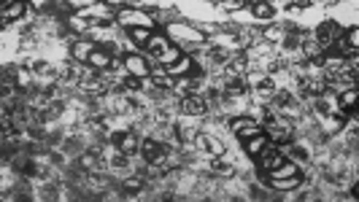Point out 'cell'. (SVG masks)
Segmentation results:
<instances>
[{
	"instance_id": "cell-1",
	"label": "cell",
	"mask_w": 359,
	"mask_h": 202,
	"mask_svg": "<svg viewBox=\"0 0 359 202\" xmlns=\"http://www.w3.org/2000/svg\"><path fill=\"white\" fill-rule=\"evenodd\" d=\"M116 22L122 27H127V30H132V27H151V16L138 11V8H122L116 14Z\"/></svg>"
},
{
	"instance_id": "cell-2",
	"label": "cell",
	"mask_w": 359,
	"mask_h": 202,
	"mask_svg": "<svg viewBox=\"0 0 359 202\" xmlns=\"http://www.w3.org/2000/svg\"><path fill=\"white\" fill-rule=\"evenodd\" d=\"M230 130H232L235 135H238V140H241V143L262 132L259 121H254V119H246V116H241V119H232V121H230Z\"/></svg>"
},
{
	"instance_id": "cell-3",
	"label": "cell",
	"mask_w": 359,
	"mask_h": 202,
	"mask_svg": "<svg viewBox=\"0 0 359 202\" xmlns=\"http://www.w3.org/2000/svg\"><path fill=\"white\" fill-rule=\"evenodd\" d=\"M125 70L132 75V79H138V81H146L151 75V67L146 65V60L140 54H127L125 57Z\"/></svg>"
},
{
	"instance_id": "cell-4",
	"label": "cell",
	"mask_w": 359,
	"mask_h": 202,
	"mask_svg": "<svg viewBox=\"0 0 359 202\" xmlns=\"http://www.w3.org/2000/svg\"><path fill=\"white\" fill-rule=\"evenodd\" d=\"M167 35L184 38V41H192V43H200L203 41V33H197L195 27H189V24H170L167 27Z\"/></svg>"
},
{
	"instance_id": "cell-5",
	"label": "cell",
	"mask_w": 359,
	"mask_h": 202,
	"mask_svg": "<svg viewBox=\"0 0 359 202\" xmlns=\"http://www.w3.org/2000/svg\"><path fill=\"white\" fill-rule=\"evenodd\" d=\"M297 172H300V165L295 159H283L278 167H273L268 172V181H273V178H289V175H297Z\"/></svg>"
},
{
	"instance_id": "cell-6",
	"label": "cell",
	"mask_w": 359,
	"mask_h": 202,
	"mask_svg": "<svg viewBox=\"0 0 359 202\" xmlns=\"http://www.w3.org/2000/svg\"><path fill=\"white\" fill-rule=\"evenodd\" d=\"M268 135H265V132H259V135H254V138H249V140H243V146H246V154H249V157H254V159H257L259 157V151L265 148V146H268Z\"/></svg>"
},
{
	"instance_id": "cell-7",
	"label": "cell",
	"mask_w": 359,
	"mask_h": 202,
	"mask_svg": "<svg viewBox=\"0 0 359 202\" xmlns=\"http://www.w3.org/2000/svg\"><path fill=\"white\" fill-rule=\"evenodd\" d=\"M302 184V172H297V175H289V178H273L270 181V186L276 189V191H292V189H297Z\"/></svg>"
},
{
	"instance_id": "cell-8",
	"label": "cell",
	"mask_w": 359,
	"mask_h": 202,
	"mask_svg": "<svg viewBox=\"0 0 359 202\" xmlns=\"http://www.w3.org/2000/svg\"><path fill=\"white\" fill-rule=\"evenodd\" d=\"M192 73V60L184 54L181 60H176L173 65H167V75H173V79H181V75H189Z\"/></svg>"
},
{
	"instance_id": "cell-9",
	"label": "cell",
	"mask_w": 359,
	"mask_h": 202,
	"mask_svg": "<svg viewBox=\"0 0 359 202\" xmlns=\"http://www.w3.org/2000/svg\"><path fill=\"white\" fill-rule=\"evenodd\" d=\"M265 135H268L270 143H286L292 138V130H286V127H281V124L273 121V124H268V132Z\"/></svg>"
},
{
	"instance_id": "cell-10",
	"label": "cell",
	"mask_w": 359,
	"mask_h": 202,
	"mask_svg": "<svg viewBox=\"0 0 359 202\" xmlns=\"http://www.w3.org/2000/svg\"><path fill=\"white\" fill-rule=\"evenodd\" d=\"M181 111L189 113V116H200V113H205V100H200V97H184Z\"/></svg>"
},
{
	"instance_id": "cell-11",
	"label": "cell",
	"mask_w": 359,
	"mask_h": 202,
	"mask_svg": "<svg viewBox=\"0 0 359 202\" xmlns=\"http://www.w3.org/2000/svg\"><path fill=\"white\" fill-rule=\"evenodd\" d=\"M92 67H98V70H106V67L111 65V54L108 52H103V49H94L89 54V60H87Z\"/></svg>"
},
{
	"instance_id": "cell-12",
	"label": "cell",
	"mask_w": 359,
	"mask_h": 202,
	"mask_svg": "<svg viewBox=\"0 0 359 202\" xmlns=\"http://www.w3.org/2000/svg\"><path fill=\"white\" fill-rule=\"evenodd\" d=\"M119 151L125 154V157L135 154V151H138V138H135V135H132V132H125V135H122V138H119Z\"/></svg>"
},
{
	"instance_id": "cell-13",
	"label": "cell",
	"mask_w": 359,
	"mask_h": 202,
	"mask_svg": "<svg viewBox=\"0 0 359 202\" xmlns=\"http://www.w3.org/2000/svg\"><path fill=\"white\" fill-rule=\"evenodd\" d=\"M25 14V0H11L8 6H3V22L8 19H19Z\"/></svg>"
},
{
	"instance_id": "cell-14",
	"label": "cell",
	"mask_w": 359,
	"mask_h": 202,
	"mask_svg": "<svg viewBox=\"0 0 359 202\" xmlns=\"http://www.w3.org/2000/svg\"><path fill=\"white\" fill-rule=\"evenodd\" d=\"M146 49H149V52H154V54L167 52V49H170L167 35H151V38H149V43H146Z\"/></svg>"
},
{
	"instance_id": "cell-15",
	"label": "cell",
	"mask_w": 359,
	"mask_h": 202,
	"mask_svg": "<svg viewBox=\"0 0 359 202\" xmlns=\"http://www.w3.org/2000/svg\"><path fill=\"white\" fill-rule=\"evenodd\" d=\"M94 52V43H89V41H81V43H76L73 46V57H76V60H89V54Z\"/></svg>"
},
{
	"instance_id": "cell-16",
	"label": "cell",
	"mask_w": 359,
	"mask_h": 202,
	"mask_svg": "<svg viewBox=\"0 0 359 202\" xmlns=\"http://www.w3.org/2000/svg\"><path fill=\"white\" fill-rule=\"evenodd\" d=\"M130 35H132V41H135V43L146 46V43H149V38L154 35V33H151V27H132Z\"/></svg>"
},
{
	"instance_id": "cell-17",
	"label": "cell",
	"mask_w": 359,
	"mask_h": 202,
	"mask_svg": "<svg viewBox=\"0 0 359 202\" xmlns=\"http://www.w3.org/2000/svg\"><path fill=\"white\" fill-rule=\"evenodd\" d=\"M181 49H176V46H170L167 52H162V54H157V60H159V65H173L176 60H181Z\"/></svg>"
},
{
	"instance_id": "cell-18",
	"label": "cell",
	"mask_w": 359,
	"mask_h": 202,
	"mask_svg": "<svg viewBox=\"0 0 359 202\" xmlns=\"http://www.w3.org/2000/svg\"><path fill=\"white\" fill-rule=\"evenodd\" d=\"M356 103H359V89L354 86V89H346L343 94H340V108H356Z\"/></svg>"
},
{
	"instance_id": "cell-19",
	"label": "cell",
	"mask_w": 359,
	"mask_h": 202,
	"mask_svg": "<svg viewBox=\"0 0 359 202\" xmlns=\"http://www.w3.org/2000/svg\"><path fill=\"white\" fill-rule=\"evenodd\" d=\"M143 154H146V157H149L151 162H162V159H165L162 148L157 151V143H154V140H146V143H143Z\"/></svg>"
},
{
	"instance_id": "cell-20",
	"label": "cell",
	"mask_w": 359,
	"mask_h": 202,
	"mask_svg": "<svg viewBox=\"0 0 359 202\" xmlns=\"http://www.w3.org/2000/svg\"><path fill=\"white\" fill-rule=\"evenodd\" d=\"M254 16L257 19H270L273 16V6L270 3H254Z\"/></svg>"
},
{
	"instance_id": "cell-21",
	"label": "cell",
	"mask_w": 359,
	"mask_h": 202,
	"mask_svg": "<svg viewBox=\"0 0 359 202\" xmlns=\"http://www.w3.org/2000/svg\"><path fill=\"white\" fill-rule=\"evenodd\" d=\"M346 43L351 46V52H359V27H354V30H348V35H346Z\"/></svg>"
},
{
	"instance_id": "cell-22",
	"label": "cell",
	"mask_w": 359,
	"mask_h": 202,
	"mask_svg": "<svg viewBox=\"0 0 359 202\" xmlns=\"http://www.w3.org/2000/svg\"><path fill=\"white\" fill-rule=\"evenodd\" d=\"M87 14H94V16H100V19H111L113 16L108 11V6H92V8H87Z\"/></svg>"
},
{
	"instance_id": "cell-23",
	"label": "cell",
	"mask_w": 359,
	"mask_h": 202,
	"mask_svg": "<svg viewBox=\"0 0 359 202\" xmlns=\"http://www.w3.org/2000/svg\"><path fill=\"white\" fill-rule=\"evenodd\" d=\"M340 127H343V119H340V116L324 121V130H327V132H340Z\"/></svg>"
},
{
	"instance_id": "cell-24",
	"label": "cell",
	"mask_w": 359,
	"mask_h": 202,
	"mask_svg": "<svg viewBox=\"0 0 359 202\" xmlns=\"http://www.w3.org/2000/svg\"><path fill=\"white\" fill-rule=\"evenodd\" d=\"M222 6L227 8V11H241L246 3H243V0H222Z\"/></svg>"
},
{
	"instance_id": "cell-25",
	"label": "cell",
	"mask_w": 359,
	"mask_h": 202,
	"mask_svg": "<svg viewBox=\"0 0 359 202\" xmlns=\"http://www.w3.org/2000/svg\"><path fill=\"white\" fill-rule=\"evenodd\" d=\"M343 65H346V62L340 60V57H335V60H327V70H329V73H338Z\"/></svg>"
},
{
	"instance_id": "cell-26",
	"label": "cell",
	"mask_w": 359,
	"mask_h": 202,
	"mask_svg": "<svg viewBox=\"0 0 359 202\" xmlns=\"http://www.w3.org/2000/svg\"><path fill=\"white\" fill-rule=\"evenodd\" d=\"M305 54L308 57H319L321 54V46L319 43H305Z\"/></svg>"
},
{
	"instance_id": "cell-27",
	"label": "cell",
	"mask_w": 359,
	"mask_h": 202,
	"mask_svg": "<svg viewBox=\"0 0 359 202\" xmlns=\"http://www.w3.org/2000/svg\"><path fill=\"white\" fill-rule=\"evenodd\" d=\"M208 148H211V154H222L224 151V146L219 140H213V138H208Z\"/></svg>"
},
{
	"instance_id": "cell-28",
	"label": "cell",
	"mask_w": 359,
	"mask_h": 202,
	"mask_svg": "<svg viewBox=\"0 0 359 202\" xmlns=\"http://www.w3.org/2000/svg\"><path fill=\"white\" fill-rule=\"evenodd\" d=\"M140 186H143V181H140V178H130L125 184V189H140Z\"/></svg>"
},
{
	"instance_id": "cell-29",
	"label": "cell",
	"mask_w": 359,
	"mask_h": 202,
	"mask_svg": "<svg viewBox=\"0 0 359 202\" xmlns=\"http://www.w3.org/2000/svg\"><path fill=\"white\" fill-rule=\"evenodd\" d=\"M310 92H314V94H324V84H321V81H314V84H310Z\"/></svg>"
},
{
	"instance_id": "cell-30",
	"label": "cell",
	"mask_w": 359,
	"mask_h": 202,
	"mask_svg": "<svg viewBox=\"0 0 359 202\" xmlns=\"http://www.w3.org/2000/svg\"><path fill=\"white\" fill-rule=\"evenodd\" d=\"M70 22H73V27H76V30H87V22H84V19H79V16H76V19H70Z\"/></svg>"
},
{
	"instance_id": "cell-31",
	"label": "cell",
	"mask_w": 359,
	"mask_h": 202,
	"mask_svg": "<svg viewBox=\"0 0 359 202\" xmlns=\"http://www.w3.org/2000/svg\"><path fill=\"white\" fill-rule=\"evenodd\" d=\"M227 92H230V94H241V92H243V86H241V84H232Z\"/></svg>"
}]
</instances>
